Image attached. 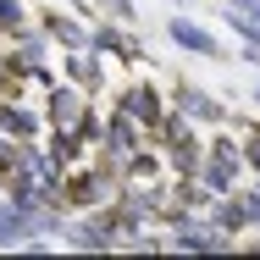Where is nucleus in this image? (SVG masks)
I'll list each match as a JSON object with an SVG mask.
<instances>
[{
  "label": "nucleus",
  "instance_id": "9",
  "mask_svg": "<svg viewBox=\"0 0 260 260\" xmlns=\"http://www.w3.org/2000/svg\"><path fill=\"white\" fill-rule=\"evenodd\" d=\"M166 39L177 45L183 55H200V61H221V39L210 34L205 22H194V17H166Z\"/></svg>",
  "mask_w": 260,
  "mask_h": 260
},
{
  "label": "nucleus",
  "instance_id": "1",
  "mask_svg": "<svg viewBox=\"0 0 260 260\" xmlns=\"http://www.w3.org/2000/svg\"><path fill=\"white\" fill-rule=\"evenodd\" d=\"M200 188H205L210 200L216 194H233L238 183H244V155H238V139L233 133H216V139H205V155H200Z\"/></svg>",
  "mask_w": 260,
  "mask_h": 260
},
{
  "label": "nucleus",
  "instance_id": "16",
  "mask_svg": "<svg viewBox=\"0 0 260 260\" xmlns=\"http://www.w3.org/2000/svg\"><path fill=\"white\" fill-rule=\"evenodd\" d=\"M233 200L244 210V227H260V188H233Z\"/></svg>",
  "mask_w": 260,
  "mask_h": 260
},
{
  "label": "nucleus",
  "instance_id": "3",
  "mask_svg": "<svg viewBox=\"0 0 260 260\" xmlns=\"http://www.w3.org/2000/svg\"><path fill=\"white\" fill-rule=\"evenodd\" d=\"M39 111H45V127H61V133H72L94 105H89V94L78 89V83H50L45 94H39Z\"/></svg>",
  "mask_w": 260,
  "mask_h": 260
},
{
  "label": "nucleus",
  "instance_id": "5",
  "mask_svg": "<svg viewBox=\"0 0 260 260\" xmlns=\"http://www.w3.org/2000/svg\"><path fill=\"white\" fill-rule=\"evenodd\" d=\"M111 105H116L122 116H133V122H139L144 133H150V127H155L160 116H166V94H160V89L150 83V78H133V83H122Z\"/></svg>",
  "mask_w": 260,
  "mask_h": 260
},
{
  "label": "nucleus",
  "instance_id": "10",
  "mask_svg": "<svg viewBox=\"0 0 260 260\" xmlns=\"http://www.w3.org/2000/svg\"><path fill=\"white\" fill-rule=\"evenodd\" d=\"M61 67H67V83H78L83 94H100L105 89V61H100V50H61Z\"/></svg>",
  "mask_w": 260,
  "mask_h": 260
},
{
  "label": "nucleus",
  "instance_id": "13",
  "mask_svg": "<svg viewBox=\"0 0 260 260\" xmlns=\"http://www.w3.org/2000/svg\"><path fill=\"white\" fill-rule=\"evenodd\" d=\"M34 233H39V221H34L28 210H17V205L0 200V249H22Z\"/></svg>",
  "mask_w": 260,
  "mask_h": 260
},
{
  "label": "nucleus",
  "instance_id": "2",
  "mask_svg": "<svg viewBox=\"0 0 260 260\" xmlns=\"http://www.w3.org/2000/svg\"><path fill=\"white\" fill-rule=\"evenodd\" d=\"M166 227H172L166 249H177V255H227V249H238V238L221 233V227H210L200 210H177Z\"/></svg>",
  "mask_w": 260,
  "mask_h": 260
},
{
  "label": "nucleus",
  "instance_id": "12",
  "mask_svg": "<svg viewBox=\"0 0 260 260\" xmlns=\"http://www.w3.org/2000/svg\"><path fill=\"white\" fill-rule=\"evenodd\" d=\"M200 155H205L200 133H188V139H172V144H160V160H166V177H194V172H200Z\"/></svg>",
  "mask_w": 260,
  "mask_h": 260
},
{
  "label": "nucleus",
  "instance_id": "11",
  "mask_svg": "<svg viewBox=\"0 0 260 260\" xmlns=\"http://www.w3.org/2000/svg\"><path fill=\"white\" fill-rule=\"evenodd\" d=\"M39 28H45V39L61 45V50H83V45H89V22H83L78 11H45Z\"/></svg>",
  "mask_w": 260,
  "mask_h": 260
},
{
  "label": "nucleus",
  "instance_id": "7",
  "mask_svg": "<svg viewBox=\"0 0 260 260\" xmlns=\"http://www.w3.org/2000/svg\"><path fill=\"white\" fill-rule=\"evenodd\" d=\"M0 133L6 139H45V111L28 94H0Z\"/></svg>",
  "mask_w": 260,
  "mask_h": 260
},
{
  "label": "nucleus",
  "instance_id": "8",
  "mask_svg": "<svg viewBox=\"0 0 260 260\" xmlns=\"http://www.w3.org/2000/svg\"><path fill=\"white\" fill-rule=\"evenodd\" d=\"M139 144H144V127L111 105V111L100 116V139H94V155H116V160H122L127 150H139Z\"/></svg>",
  "mask_w": 260,
  "mask_h": 260
},
{
  "label": "nucleus",
  "instance_id": "17",
  "mask_svg": "<svg viewBox=\"0 0 260 260\" xmlns=\"http://www.w3.org/2000/svg\"><path fill=\"white\" fill-rule=\"evenodd\" d=\"M0 94H22L17 78H11V67H6V50H0Z\"/></svg>",
  "mask_w": 260,
  "mask_h": 260
},
{
  "label": "nucleus",
  "instance_id": "14",
  "mask_svg": "<svg viewBox=\"0 0 260 260\" xmlns=\"http://www.w3.org/2000/svg\"><path fill=\"white\" fill-rule=\"evenodd\" d=\"M22 22H28V0H0V39L17 34Z\"/></svg>",
  "mask_w": 260,
  "mask_h": 260
},
{
  "label": "nucleus",
  "instance_id": "4",
  "mask_svg": "<svg viewBox=\"0 0 260 260\" xmlns=\"http://www.w3.org/2000/svg\"><path fill=\"white\" fill-rule=\"evenodd\" d=\"M166 105H172V111H183L194 127H227V116H233V111L216 100L210 89H200V83H172Z\"/></svg>",
  "mask_w": 260,
  "mask_h": 260
},
{
  "label": "nucleus",
  "instance_id": "6",
  "mask_svg": "<svg viewBox=\"0 0 260 260\" xmlns=\"http://www.w3.org/2000/svg\"><path fill=\"white\" fill-rule=\"evenodd\" d=\"M89 50H100V55H111V61H122V67H139L144 61V39L133 34V28H122V22H94L89 28Z\"/></svg>",
  "mask_w": 260,
  "mask_h": 260
},
{
  "label": "nucleus",
  "instance_id": "15",
  "mask_svg": "<svg viewBox=\"0 0 260 260\" xmlns=\"http://www.w3.org/2000/svg\"><path fill=\"white\" fill-rule=\"evenodd\" d=\"M238 155H244V172H255V177H260V122L238 139Z\"/></svg>",
  "mask_w": 260,
  "mask_h": 260
}]
</instances>
